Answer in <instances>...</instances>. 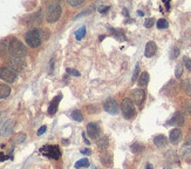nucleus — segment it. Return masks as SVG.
<instances>
[{
	"label": "nucleus",
	"instance_id": "f257e3e1",
	"mask_svg": "<svg viewBox=\"0 0 191 169\" xmlns=\"http://www.w3.org/2000/svg\"><path fill=\"white\" fill-rule=\"evenodd\" d=\"M25 41L29 47H39L42 41V31L40 28H32L26 33L25 35Z\"/></svg>",
	"mask_w": 191,
	"mask_h": 169
},
{
	"label": "nucleus",
	"instance_id": "f03ea898",
	"mask_svg": "<svg viewBox=\"0 0 191 169\" xmlns=\"http://www.w3.org/2000/svg\"><path fill=\"white\" fill-rule=\"evenodd\" d=\"M7 49H8L9 54L13 58H22V57L26 55V48H25L24 44L21 41H19L18 39H15V38H13L8 42Z\"/></svg>",
	"mask_w": 191,
	"mask_h": 169
},
{
	"label": "nucleus",
	"instance_id": "7ed1b4c3",
	"mask_svg": "<svg viewBox=\"0 0 191 169\" xmlns=\"http://www.w3.org/2000/svg\"><path fill=\"white\" fill-rule=\"evenodd\" d=\"M61 15V6L59 3H52L46 8V20L47 22L58 21Z\"/></svg>",
	"mask_w": 191,
	"mask_h": 169
},
{
	"label": "nucleus",
	"instance_id": "20e7f679",
	"mask_svg": "<svg viewBox=\"0 0 191 169\" xmlns=\"http://www.w3.org/2000/svg\"><path fill=\"white\" fill-rule=\"evenodd\" d=\"M121 109H122V114L125 116V119H133L135 114H136V111H135V106H134L133 101L130 99H125L122 101V105H121Z\"/></svg>",
	"mask_w": 191,
	"mask_h": 169
},
{
	"label": "nucleus",
	"instance_id": "39448f33",
	"mask_svg": "<svg viewBox=\"0 0 191 169\" xmlns=\"http://www.w3.org/2000/svg\"><path fill=\"white\" fill-rule=\"evenodd\" d=\"M40 153L48 156L49 159H54V160H58L61 156V150L58 146H44L40 149Z\"/></svg>",
	"mask_w": 191,
	"mask_h": 169
},
{
	"label": "nucleus",
	"instance_id": "423d86ee",
	"mask_svg": "<svg viewBox=\"0 0 191 169\" xmlns=\"http://www.w3.org/2000/svg\"><path fill=\"white\" fill-rule=\"evenodd\" d=\"M0 79L6 82H14L17 79V74L9 67H0Z\"/></svg>",
	"mask_w": 191,
	"mask_h": 169
},
{
	"label": "nucleus",
	"instance_id": "0eeeda50",
	"mask_svg": "<svg viewBox=\"0 0 191 169\" xmlns=\"http://www.w3.org/2000/svg\"><path fill=\"white\" fill-rule=\"evenodd\" d=\"M8 66L14 72H21L26 67V63L22 58H12L8 60Z\"/></svg>",
	"mask_w": 191,
	"mask_h": 169
},
{
	"label": "nucleus",
	"instance_id": "6e6552de",
	"mask_svg": "<svg viewBox=\"0 0 191 169\" xmlns=\"http://www.w3.org/2000/svg\"><path fill=\"white\" fill-rule=\"evenodd\" d=\"M103 108H104V111L107 113L113 114V115H115V114L119 113V105H117V102L113 98L107 99L104 103H103Z\"/></svg>",
	"mask_w": 191,
	"mask_h": 169
},
{
	"label": "nucleus",
	"instance_id": "1a4fd4ad",
	"mask_svg": "<svg viewBox=\"0 0 191 169\" xmlns=\"http://www.w3.org/2000/svg\"><path fill=\"white\" fill-rule=\"evenodd\" d=\"M87 134L90 139H98L101 134V127L98 122H90L87 125Z\"/></svg>",
	"mask_w": 191,
	"mask_h": 169
},
{
	"label": "nucleus",
	"instance_id": "9d476101",
	"mask_svg": "<svg viewBox=\"0 0 191 169\" xmlns=\"http://www.w3.org/2000/svg\"><path fill=\"white\" fill-rule=\"evenodd\" d=\"M131 96H133V100L135 101V103L141 106L144 101V99H146V92L143 89H134Z\"/></svg>",
	"mask_w": 191,
	"mask_h": 169
},
{
	"label": "nucleus",
	"instance_id": "9b49d317",
	"mask_svg": "<svg viewBox=\"0 0 191 169\" xmlns=\"http://www.w3.org/2000/svg\"><path fill=\"white\" fill-rule=\"evenodd\" d=\"M100 160L104 167H110L113 165V154L108 150H103L100 154Z\"/></svg>",
	"mask_w": 191,
	"mask_h": 169
},
{
	"label": "nucleus",
	"instance_id": "f8f14e48",
	"mask_svg": "<svg viewBox=\"0 0 191 169\" xmlns=\"http://www.w3.org/2000/svg\"><path fill=\"white\" fill-rule=\"evenodd\" d=\"M61 99H62V94H58L55 98L50 101L49 103V107H48V114L49 115H54L56 111H58V106H59V102L61 101Z\"/></svg>",
	"mask_w": 191,
	"mask_h": 169
},
{
	"label": "nucleus",
	"instance_id": "ddd939ff",
	"mask_svg": "<svg viewBox=\"0 0 191 169\" xmlns=\"http://www.w3.org/2000/svg\"><path fill=\"white\" fill-rule=\"evenodd\" d=\"M13 126H14L13 121H12V120H7L4 123V125H3L1 129H0V135H1V136H4V138L8 136L9 134L12 133V130H13Z\"/></svg>",
	"mask_w": 191,
	"mask_h": 169
},
{
	"label": "nucleus",
	"instance_id": "4468645a",
	"mask_svg": "<svg viewBox=\"0 0 191 169\" xmlns=\"http://www.w3.org/2000/svg\"><path fill=\"white\" fill-rule=\"evenodd\" d=\"M156 51H157V45L154 41H148L146 45V49H144V55L147 58H151L156 54Z\"/></svg>",
	"mask_w": 191,
	"mask_h": 169
},
{
	"label": "nucleus",
	"instance_id": "2eb2a0df",
	"mask_svg": "<svg viewBox=\"0 0 191 169\" xmlns=\"http://www.w3.org/2000/svg\"><path fill=\"white\" fill-rule=\"evenodd\" d=\"M169 125H176V126H182L184 125V115L181 112H176L173 116L168 121Z\"/></svg>",
	"mask_w": 191,
	"mask_h": 169
},
{
	"label": "nucleus",
	"instance_id": "dca6fc26",
	"mask_svg": "<svg viewBox=\"0 0 191 169\" xmlns=\"http://www.w3.org/2000/svg\"><path fill=\"white\" fill-rule=\"evenodd\" d=\"M169 139H170V141H171V143L177 144V143L181 141V139H182V130L178 128L172 129V130L170 132Z\"/></svg>",
	"mask_w": 191,
	"mask_h": 169
},
{
	"label": "nucleus",
	"instance_id": "f3484780",
	"mask_svg": "<svg viewBox=\"0 0 191 169\" xmlns=\"http://www.w3.org/2000/svg\"><path fill=\"white\" fill-rule=\"evenodd\" d=\"M109 31H110V33L113 34V36L115 38V39H117V40H121L123 41L125 40V34L123 33V31L121 30V28H113V27H109Z\"/></svg>",
	"mask_w": 191,
	"mask_h": 169
},
{
	"label": "nucleus",
	"instance_id": "a211bd4d",
	"mask_svg": "<svg viewBox=\"0 0 191 169\" xmlns=\"http://www.w3.org/2000/svg\"><path fill=\"white\" fill-rule=\"evenodd\" d=\"M167 143H168V139L165 138L164 135H157V136H155V139H154V144H155L156 147H164V146H167Z\"/></svg>",
	"mask_w": 191,
	"mask_h": 169
},
{
	"label": "nucleus",
	"instance_id": "6ab92c4d",
	"mask_svg": "<svg viewBox=\"0 0 191 169\" xmlns=\"http://www.w3.org/2000/svg\"><path fill=\"white\" fill-rule=\"evenodd\" d=\"M28 19H31L29 21H26V24H28V25H35V24H39V22L41 21V19H42V12L39 11V12H36V13L32 14Z\"/></svg>",
	"mask_w": 191,
	"mask_h": 169
},
{
	"label": "nucleus",
	"instance_id": "aec40b11",
	"mask_svg": "<svg viewBox=\"0 0 191 169\" xmlns=\"http://www.w3.org/2000/svg\"><path fill=\"white\" fill-rule=\"evenodd\" d=\"M11 94V88L6 84H0V100L8 98V95Z\"/></svg>",
	"mask_w": 191,
	"mask_h": 169
},
{
	"label": "nucleus",
	"instance_id": "412c9836",
	"mask_svg": "<svg viewBox=\"0 0 191 169\" xmlns=\"http://www.w3.org/2000/svg\"><path fill=\"white\" fill-rule=\"evenodd\" d=\"M181 155L183 159H190L191 157V144H185L181 149Z\"/></svg>",
	"mask_w": 191,
	"mask_h": 169
},
{
	"label": "nucleus",
	"instance_id": "4be33fe9",
	"mask_svg": "<svg viewBox=\"0 0 191 169\" xmlns=\"http://www.w3.org/2000/svg\"><path fill=\"white\" fill-rule=\"evenodd\" d=\"M108 146H109V139L107 138V136H102V138L98 141V147L100 148V149H102V150H104Z\"/></svg>",
	"mask_w": 191,
	"mask_h": 169
},
{
	"label": "nucleus",
	"instance_id": "5701e85b",
	"mask_svg": "<svg viewBox=\"0 0 191 169\" xmlns=\"http://www.w3.org/2000/svg\"><path fill=\"white\" fill-rule=\"evenodd\" d=\"M148 82H149V74L147 72H143L140 76V79H138V84L140 86H147Z\"/></svg>",
	"mask_w": 191,
	"mask_h": 169
},
{
	"label": "nucleus",
	"instance_id": "b1692460",
	"mask_svg": "<svg viewBox=\"0 0 191 169\" xmlns=\"http://www.w3.org/2000/svg\"><path fill=\"white\" fill-rule=\"evenodd\" d=\"M71 117L73 119V120L77 121V122H81V121H83V115H82V113H81V111H73L71 113Z\"/></svg>",
	"mask_w": 191,
	"mask_h": 169
},
{
	"label": "nucleus",
	"instance_id": "393cba45",
	"mask_svg": "<svg viewBox=\"0 0 191 169\" xmlns=\"http://www.w3.org/2000/svg\"><path fill=\"white\" fill-rule=\"evenodd\" d=\"M143 149H144V147H143L141 143H138V142H135L131 144V147H130V150L133 151V153H142Z\"/></svg>",
	"mask_w": 191,
	"mask_h": 169
},
{
	"label": "nucleus",
	"instance_id": "a878e982",
	"mask_svg": "<svg viewBox=\"0 0 191 169\" xmlns=\"http://www.w3.org/2000/svg\"><path fill=\"white\" fill-rule=\"evenodd\" d=\"M182 88L183 90L188 94V95H191V81L190 80H184L182 82Z\"/></svg>",
	"mask_w": 191,
	"mask_h": 169
},
{
	"label": "nucleus",
	"instance_id": "bb28decb",
	"mask_svg": "<svg viewBox=\"0 0 191 169\" xmlns=\"http://www.w3.org/2000/svg\"><path fill=\"white\" fill-rule=\"evenodd\" d=\"M82 167H85V168L89 167V161L87 159H81L75 163V168H82Z\"/></svg>",
	"mask_w": 191,
	"mask_h": 169
},
{
	"label": "nucleus",
	"instance_id": "cd10ccee",
	"mask_svg": "<svg viewBox=\"0 0 191 169\" xmlns=\"http://www.w3.org/2000/svg\"><path fill=\"white\" fill-rule=\"evenodd\" d=\"M86 35V27H81L75 32V38L77 40H81L83 36Z\"/></svg>",
	"mask_w": 191,
	"mask_h": 169
},
{
	"label": "nucleus",
	"instance_id": "c85d7f7f",
	"mask_svg": "<svg viewBox=\"0 0 191 169\" xmlns=\"http://www.w3.org/2000/svg\"><path fill=\"white\" fill-rule=\"evenodd\" d=\"M26 140V134L25 133H19L17 134V136L14 138V142L15 143H21Z\"/></svg>",
	"mask_w": 191,
	"mask_h": 169
},
{
	"label": "nucleus",
	"instance_id": "c756f323",
	"mask_svg": "<svg viewBox=\"0 0 191 169\" xmlns=\"http://www.w3.org/2000/svg\"><path fill=\"white\" fill-rule=\"evenodd\" d=\"M168 26H169V24H168V21H167L165 19H160V20L157 21V28H158V30L167 28Z\"/></svg>",
	"mask_w": 191,
	"mask_h": 169
},
{
	"label": "nucleus",
	"instance_id": "7c9ffc66",
	"mask_svg": "<svg viewBox=\"0 0 191 169\" xmlns=\"http://www.w3.org/2000/svg\"><path fill=\"white\" fill-rule=\"evenodd\" d=\"M179 55V49L177 47H172L171 51H170V58L171 59H176Z\"/></svg>",
	"mask_w": 191,
	"mask_h": 169
},
{
	"label": "nucleus",
	"instance_id": "2f4dec72",
	"mask_svg": "<svg viewBox=\"0 0 191 169\" xmlns=\"http://www.w3.org/2000/svg\"><path fill=\"white\" fill-rule=\"evenodd\" d=\"M182 74H183V67L181 65H177L176 66V71H175V75H176V78H181Z\"/></svg>",
	"mask_w": 191,
	"mask_h": 169
},
{
	"label": "nucleus",
	"instance_id": "473e14b6",
	"mask_svg": "<svg viewBox=\"0 0 191 169\" xmlns=\"http://www.w3.org/2000/svg\"><path fill=\"white\" fill-rule=\"evenodd\" d=\"M68 4L71 5V6L76 7V6H80V5L83 4V1L82 0H68Z\"/></svg>",
	"mask_w": 191,
	"mask_h": 169
},
{
	"label": "nucleus",
	"instance_id": "72a5a7b5",
	"mask_svg": "<svg viewBox=\"0 0 191 169\" xmlns=\"http://www.w3.org/2000/svg\"><path fill=\"white\" fill-rule=\"evenodd\" d=\"M155 24V19L154 18H149L146 20V22H144V26L147 27V28H150V27H152V25Z\"/></svg>",
	"mask_w": 191,
	"mask_h": 169
},
{
	"label": "nucleus",
	"instance_id": "f704fd0d",
	"mask_svg": "<svg viewBox=\"0 0 191 169\" xmlns=\"http://www.w3.org/2000/svg\"><path fill=\"white\" fill-rule=\"evenodd\" d=\"M138 71H140V63H136V66H135V69H134L133 79H131L133 81L136 80V78H137V74H138Z\"/></svg>",
	"mask_w": 191,
	"mask_h": 169
},
{
	"label": "nucleus",
	"instance_id": "c9c22d12",
	"mask_svg": "<svg viewBox=\"0 0 191 169\" xmlns=\"http://www.w3.org/2000/svg\"><path fill=\"white\" fill-rule=\"evenodd\" d=\"M183 63H185V66L188 67V69L189 71H191V60L188 57H184V59H183Z\"/></svg>",
	"mask_w": 191,
	"mask_h": 169
},
{
	"label": "nucleus",
	"instance_id": "e433bc0d",
	"mask_svg": "<svg viewBox=\"0 0 191 169\" xmlns=\"http://www.w3.org/2000/svg\"><path fill=\"white\" fill-rule=\"evenodd\" d=\"M67 73H69V74H72V75L74 76H80V73L76 71V69H72V68H67L66 69Z\"/></svg>",
	"mask_w": 191,
	"mask_h": 169
},
{
	"label": "nucleus",
	"instance_id": "4c0bfd02",
	"mask_svg": "<svg viewBox=\"0 0 191 169\" xmlns=\"http://www.w3.org/2000/svg\"><path fill=\"white\" fill-rule=\"evenodd\" d=\"M98 9L100 13H106L107 11H109V6H102V5H100L98 7Z\"/></svg>",
	"mask_w": 191,
	"mask_h": 169
},
{
	"label": "nucleus",
	"instance_id": "58836bf2",
	"mask_svg": "<svg viewBox=\"0 0 191 169\" xmlns=\"http://www.w3.org/2000/svg\"><path fill=\"white\" fill-rule=\"evenodd\" d=\"M46 129H47V127H46V126H42V127H40V128H39V130H38V133H36V134L40 136V135H42V134L46 132Z\"/></svg>",
	"mask_w": 191,
	"mask_h": 169
},
{
	"label": "nucleus",
	"instance_id": "ea45409f",
	"mask_svg": "<svg viewBox=\"0 0 191 169\" xmlns=\"http://www.w3.org/2000/svg\"><path fill=\"white\" fill-rule=\"evenodd\" d=\"M184 108H185V111L188 112V114H191V102H187V103H185Z\"/></svg>",
	"mask_w": 191,
	"mask_h": 169
},
{
	"label": "nucleus",
	"instance_id": "a19ab883",
	"mask_svg": "<svg viewBox=\"0 0 191 169\" xmlns=\"http://www.w3.org/2000/svg\"><path fill=\"white\" fill-rule=\"evenodd\" d=\"M81 154H83V155H90V154H92V150L88 149V148H86V149H82V150H81Z\"/></svg>",
	"mask_w": 191,
	"mask_h": 169
},
{
	"label": "nucleus",
	"instance_id": "79ce46f5",
	"mask_svg": "<svg viewBox=\"0 0 191 169\" xmlns=\"http://www.w3.org/2000/svg\"><path fill=\"white\" fill-rule=\"evenodd\" d=\"M163 3H164V5H165V7H167V9L169 11V9H170V3H169V0H163Z\"/></svg>",
	"mask_w": 191,
	"mask_h": 169
},
{
	"label": "nucleus",
	"instance_id": "37998d69",
	"mask_svg": "<svg viewBox=\"0 0 191 169\" xmlns=\"http://www.w3.org/2000/svg\"><path fill=\"white\" fill-rule=\"evenodd\" d=\"M6 159H8V156H5L4 154H1L0 153V162H3V161H5Z\"/></svg>",
	"mask_w": 191,
	"mask_h": 169
},
{
	"label": "nucleus",
	"instance_id": "c03bdc74",
	"mask_svg": "<svg viewBox=\"0 0 191 169\" xmlns=\"http://www.w3.org/2000/svg\"><path fill=\"white\" fill-rule=\"evenodd\" d=\"M82 136H83V140H85V142L87 143V144H90V142H89L88 140H87V138H86V134L85 133L82 134Z\"/></svg>",
	"mask_w": 191,
	"mask_h": 169
},
{
	"label": "nucleus",
	"instance_id": "a18cd8bd",
	"mask_svg": "<svg viewBox=\"0 0 191 169\" xmlns=\"http://www.w3.org/2000/svg\"><path fill=\"white\" fill-rule=\"evenodd\" d=\"M4 115H5L4 112H0V122L3 121V119H4Z\"/></svg>",
	"mask_w": 191,
	"mask_h": 169
},
{
	"label": "nucleus",
	"instance_id": "49530a36",
	"mask_svg": "<svg viewBox=\"0 0 191 169\" xmlns=\"http://www.w3.org/2000/svg\"><path fill=\"white\" fill-rule=\"evenodd\" d=\"M146 169H154V168H152V166H151L150 163H148L147 167H146Z\"/></svg>",
	"mask_w": 191,
	"mask_h": 169
},
{
	"label": "nucleus",
	"instance_id": "de8ad7c7",
	"mask_svg": "<svg viewBox=\"0 0 191 169\" xmlns=\"http://www.w3.org/2000/svg\"><path fill=\"white\" fill-rule=\"evenodd\" d=\"M104 38H106V35H100V36H98V40H100V41H102L103 39H104Z\"/></svg>",
	"mask_w": 191,
	"mask_h": 169
},
{
	"label": "nucleus",
	"instance_id": "09e8293b",
	"mask_svg": "<svg viewBox=\"0 0 191 169\" xmlns=\"http://www.w3.org/2000/svg\"><path fill=\"white\" fill-rule=\"evenodd\" d=\"M62 142H63V144H68V140H62Z\"/></svg>",
	"mask_w": 191,
	"mask_h": 169
}]
</instances>
